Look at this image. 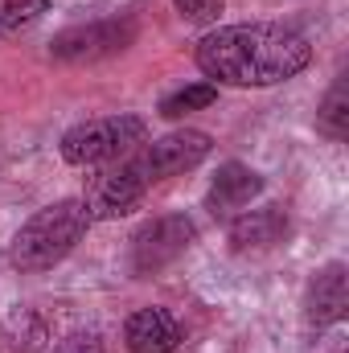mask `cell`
Returning <instances> with one entry per match:
<instances>
[{
	"instance_id": "ba28073f",
	"label": "cell",
	"mask_w": 349,
	"mask_h": 353,
	"mask_svg": "<svg viewBox=\"0 0 349 353\" xmlns=\"http://www.w3.org/2000/svg\"><path fill=\"white\" fill-rule=\"evenodd\" d=\"M259 193H263V176L255 173V169H247V165H239V161H226V165L214 173V181H210L206 210H210L214 218L230 222V218H239Z\"/></svg>"
},
{
	"instance_id": "2e32d148",
	"label": "cell",
	"mask_w": 349,
	"mask_h": 353,
	"mask_svg": "<svg viewBox=\"0 0 349 353\" xmlns=\"http://www.w3.org/2000/svg\"><path fill=\"white\" fill-rule=\"evenodd\" d=\"M54 353H103V345H99L94 333H70V337L58 341V350Z\"/></svg>"
},
{
	"instance_id": "3957f363",
	"label": "cell",
	"mask_w": 349,
	"mask_h": 353,
	"mask_svg": "<svg viewBox=\"0 0 349 353\" xmlns=\"http://www.w3.org/2000/svg\"><path fill=\"white\" fill-rule=\"evenodd\" d=\"M144 140H148V123L140 115H103L62 136V161L74 169H103L132 157Z\"/></svg>"
},
{
	"instance_id": "6da1fadb",
	"label": "cell",
	"mask_w": 349,
	"mask_h": 353,
	"mask_svg": "<svg viewBox=\"0 0 349 353\" xmlns=\"http://www.w3.org/2000/svg\"><path fill=\"white\" fill-rule=\"evenodd\" d=\"M308 62V37L271 21L218 25L197 41V66L226 87H275L296 79Z\"/></svg>"
},
{
	"instance_id": "52a82bcc",
	"label": "cell",
	"mask_w": 349,
	"mask_h": 353,
	"mask_svg": "<svg viewBox=\"0 0 349 353\" xmlns=\"http://www.w3.org/2000/svg\"><path fill=\"white\" fill-rule=\"evenodd\" d=\"M132 37H136V21H90V25H74V29H66V33L54 37V58H66V62L107 58V54H119Z\"/></svg>"
},
{
	"instance_id": "8992f818",
	"label": "cell",
	"mask_w": 349,
	"mask_h": 353,
	"mask_svg": "<svg viewBox=\"0 0 349 353\" xmlns=\"http://www.w3.org/2000/svg\"><path fill=\"white\" fill-rule=\"evenodd\" d=\"M193 222L185 214H165V218H152L144 222L136 234H132V271L136 275H152L161 267H169L173 259H181L193 243Z\"/></svg>"
},
{
	"instance_id": "30bf717a",
	"label": "cell",
	"mask_w": 349,
	"mask_h": 353,
	"mask_svg": "<svg viewBox=\"0 0 349 353\" xmlns=\"http://www.w3.org/2000/svg\"><path fill=\"white\" fill-rule=\"evenodd\" d=\"M349 308V275L346 263H325L317 271V279L308 283V321L317 329L337 325Z\"/></svg>"
},
{
	"instance_id": "7c38bea8",
	"label": "cell",
	"mask_w": 349,
	"mask_h": 353,
	"mask_svg": "<svg viewBox=\"0 0 349 353\" xmlns=\"http://www.w3.org/2000/svg\"><path fill=\"white\" fill-rule=\"evenodd\" d=\"M210 103H218V83H189V87L173 90L165 103H161V115L165 119H181L189 111H206Z\"/></svg>"
},
{
	"instance_id": "277c9868",
	"label": "cell",
	"mask_w": 349,
	"mask_h": 353,
	"mask_svg": "<svg viewBox=\"0 0 349 353\" xmlns=\"http://www.w3.org/2000/svg\"><path fill=\"white\" fill-rule=\"evenodd\" d=\"M148 189H152V185H148L144 173L136 169V161L123 157V161H115V165L94 169V176L87 181V193H83V205H87L90 222L123 218V214H132V210L144 201Z\"/></svg>"
},
{
	"instance_id": "7a4b0ae2",
	"label": "cell",
	"mask_w": 349,
	"mask_h": 353,
	"mask_svg": "<svg viewBox=\"0 0 349 353\" xmlns=\"http://www.w3.org/2000/svg\"><path fill=\"white\" fill-rule=\"evenodd\" d=\"M90 230V214L83 197H62L46 210H37L12 239V267L17 271H50L62 263Z\"/></svg>"
},
{
	"instance_id": "4fadbf2b",
	"label": "cell",
	"mask_w": 349,
	"mask_h": 353,
	"mask_svg": "<svg viewBox=\"0 0 349 353\" xmlns=\"http://www.w3.org/2000/svg\"><path fill=\"white\" fill-rule=\"evenodd\" d=\"M46 12H50V0H4L0 4V41L17 37L29 25H37Z\"/></svg>"
},
{
	"instance_id": "5b68a950",
	"label": "cell",
	"mask_w": 349,
	"mask_h": 353,
	"mask_svg": "<svg viewBox=\"0 0 349 353\" xmlns=\"http://www.w3.org/2000/svg\"><path fill=\"white\" fill-rule=\"evenodd\" d=\"M210 152H214V140H210L206 132L181 128V132H169V136H161V140H152V144L144 140V144L132 152V161H136V169L144 173L148 185H157V181H165V176L197 169Z\"/></svg>"
},
{
	"instance_id": "5bb4252c",
	"label": "cell",
	"mask_w": 349,
	"mask_h": 353,
	"mask_svg": "<svg viewBox=\"0 0 349 353\" xmlns=\"http://www.w3.org/2000/svg\"><path fill=\"white\" fill-rule=\"evenodd\" d=\"M321 128L329 132V136H346L349 128V107H346V83H337V87L329 90V99H325V107H321Z\"/></svg>"
},
{
	"instance_id": "9a60e30c",
	"label": "cell",
	"mask_w": 349,
	"mask_h": 353,
	"mask_svg": "<svg viewBox=\"0 0 349 353\" xmlns=\"http://www.w3.org/2000/svg\"><path fill=\"white\" fill-rule=\"evenodd\" d=\"M173 4L185 21H197V25H214L226 8V0H173Z\"/></svg>"
},
{
	"instance_id": "8fae6325",
	"label": "cell",
	"mask_w": 349,
	"mask_h": 353,
	"mask_svg": "<svg viewBox=\"0 0 349 353\" xmlns=\"http://www.w3.org/2000/svg\"><path fill=\"white\" fill-rule=\"evenodd\" d=\"M283 234H288L283 205H259V210H243L239 218H230V243H235V251L275 247Z\"/></svg>"
},
{
	"instance_id": "9c48e42d",
	"label": "cell",
	"mask_w": 349,
	"mask_h": 353,
	"mask_svg": "<svg viewBox=\"0 0 349 353\" xmlns=\"http://www.w3.org/2000/svg\"><path fill=\"white\" fill-rule=\"evenodd\" d=\"M123 341L132 353H177L181 350V325L165 308H140L128 316Z\"/></svg>"
}]
</instances>
